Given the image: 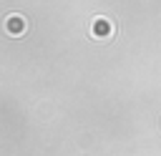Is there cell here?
I'll return each instance as SVG.
<instances>
[{
    "instance_id": "cell-1",
    "label": "cell",
    "mask_w": 161,
    "mask_h": 156,
    "mask_svg": "<svg viewBox=\"0 0 161 156\" xmlns=\"http://www.w3.org/2000/svg\"><path fill=\"white\" fill-rule=\"evenodd\" d=\"M88 35H91L93 40H108V38L116 35V23H113L108 15H96V18H91Z\"/></svg>"
},
{
    "instance_id": "cell-2",
    "label": "cell",
    "mask_w": 161,
    "mask_h": 156,
    "mask_svg": "<svg viewBox=\"0 0 161 156\" xmlns=\"http://www.w3.org/2000/svg\"><path fill=\"white\" fill-rule=\"evenodd\" d=\"M3 28H5L8 35L20 38V35H25V30H28V20H25V15H20V13H10V15H5Z\"/></svg>"
}]
</instances>
